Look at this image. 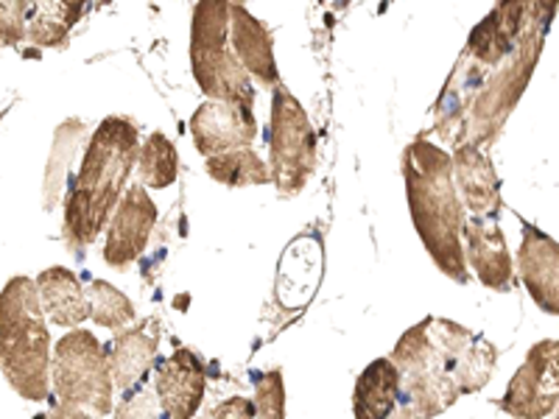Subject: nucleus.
<instances>
[{
    "label": "nucleus",
    "mask_w": 559,
    "mask_h": 419,
    "mask_svg": "<svg viewBox=\"0 0 559 419\" xmlns=\"http://www.w3.org/2000/svg\"><path fill=\"white\" fill-rule=\"evenodd\" d=\"M403 177L412 222L431 261L453 283H471V268L462 247V229L467 218L453 184L451 157L437 143L417 140L403 154Z\"/></svg>",
    "instance_id": "1"
},
{
    "label": "nucleus",
    "mask_w": 559,
    "mask_h": 419,
    "mask_svg": "<svg viewBox=\"0 0 559 419\" xmlns=\"http://www.w3.org/2000/svg\"><path fill=\"white\" fill-rule=\"evenodd\" d=\"M138 157V127L129 118H109L98 129L84 168L70 193L64 213V238L73 249L96 241L123 199V184Z\"/></svg>",
    "instance_id": "2"
},
{
    "label": "nucleus",
    "mask_w": 559,
    "mask_h": 419,
    "mask_svg": "<svg viewBox=\"0 0 559 419\" xmlns=\"http://www.w3.org/2000/svg\"><path fill=\"white\" fill-rule=\"evenodd\" d=\"M51 358L37 283L14 277L0 294V369L20 397L39 403L51 394Z\"/></svg>",
    "instance_id": "3"
},
{
    "label": "nucleus",
    "mask_w": 559,
    "mask_h": 419,
    "mask_svg": "<svg viewBox=\"0 0 559 419\" xmlns=\"http://www.w3.org/2000/svg\"><path fill=\"white\" fill-rule=\"evenodd\" d=\"M229 0H199L193 12L191 62L199 87L216 101L247 104L252 107L254 93L249 73L238 62L236 51L227 48Z\"/></svg>",
    "instance_id": "4"
},
{
    "label": "nucleus",
    "mask_w": 559,
    "mask_h": 419,
    "mask_svg": "<svg viewBox=\"0 0 559 419\" xmlns=\"http://www.w3.org/2000/svg\"><path fill=\"white\" fill-rule=\"evenodd\" d=\"M51 388L62 406L96 414L115 411V381L109 352L90 331H70L57 342L51 358Z\"/></svg>",
    "instance_id": "5"
},
{
    "label": "nucleus",
    "mask_w": 559,
    "mask_h": 419,
    "mask_svg": "<svg viewBox=\"0 0 559 419\" xmlns=\"http://www.w3.org/2000/svg\"><path fill=\"white\" fill-rule=\"evenodd\" d=\"M392 363L401 375V400L426 419L445 414L462 397L451 367L433 344L428 319L408 327L392 349Z\"/></svg>",
    "instance_id": "6"
},
{
    "label": "nucleus",
    "mask_w": 559,
    "mask_h": 419,
    "mask_svg": "<svg viewBox=\"0 0 559 419\" xmlns=\"http://www.w3.org/2000/svg\"><path fill=\"white\" fill-rule=\"evenodd\" d=\"M317 168V134L306 109L288 89H274L272 104V182L280 193H299Z\"/></svg>",
    "instance_id": "7"
},
{
    "label": "nucleus",
    "mask_w": 559,
    "mask_h": 419,
    "mask_svg": "<svg viewBox=\"0 0 559 419\" xmlns=\"http://www.w3.org/2000/svg\"><path fill=\"white\" fill-rule=\"evenodd\" d=\"M559 406V342L546 338L526 352L498 408L515 419H546Z\"/></svg>",
    "instance_id": "8"
},
{
    "label": "nucleus",
    "mask_w": 559,
    "mask_h": 419,
    "mask_svg": "<svg viewBox=\"0 0 559 419\" xmlns=\"http://www.w3.org/2000/svg\"><path fill=\"white\" fill-rule=\"evenodd\" d=\"M428 331L433 344L442 352L445 363L451 367V375L456 381L459 392L473 394L484 388L496 372L498 347L484 336H476L464 324L442 316H426Z\"/></svg>",
    "instance_id": "9"
},
{
    "label": "nucleus",
    "mask_w": 559,
    "mask_h": 419,
    "mask_svg": "<svg viewBox=\"0 0 559 419\" xmlns=\"http://www.w3.org/2000/svg\"><path fill=\"white\" fill-rule=\"evenodd\" d=\"M157 224V207L143 184H132L109 218L104 261L112 268H129L146 249Z\"/></svg>",
    "instance_id": "10"
},
{
    "label": "nucleus",
    "mask_w": 559,
    "mask_h": 419,
    "mask_svg": "<svg viewBox=\"0 0 559 419\" xmlns=\"http://www.w3.org/2000/svg\"><path fill=\"white\" fill-rule=\"evenodd\" d=\"M207 372L197 352L177 347L168 358L154 367V394L171 419H193L202 408Z\"/></svg>",
    "instance_id": "11"
},
{
    "label": "nucleus",
    "mask_w": 559,
    "mask_h": 419,
    "mask_svg": "<svg viewBox=\"0 0 559 419\" xmlns=\"http://www.w3.org/2000/svg\"><path fill=\"white\" fill-rule=\"evenodd\" d=\"M462 247L467 268H473V274L481 279V286L498 294L515 291V261L509 254L507 238L492 224V218H467L462 229Z\"/></svg>",
    "instance_id": "12"
},
{
    "label": "nucleus",
    "mask_w": 559,
    "mask_h": 419,
    "mask_svg": "<svg viewBox=\"0 0 559 419\" xmlns=\"http://www.w3.org/2000/svg\"><path fill=\"white\" fill-rule=\"evenodd\" d=\"M191 132L199 152L204 157H216V154L252 146V140L258 137V121L247 104L207 101L193 115Z\"/></svg>",
    "instance_id": "13"
},
{
    "label": "nucleus",
    "mask_w": 559,
    "mask_h": 419,
    "mask_svg": "<svg viewBox=\"0 0 559 419\" xmlns=\"http://www.w3.org/2000/svg\"><path fill=\"white\" fill-rule=\"evenodd\" d=\"M518 277L534 306L548 316H559V243L532 224L523 227Z\"/></svg>",
    "instance_id": "14"
},
{
    "label": "nucleus",
    "mask_w": 559,
    "mask_h": 419,
    "mask_svg": "<svg viewBox=\"0 0 559 419\" xmlns=\"http://www.w3.org/2000/svg\"><path fill=\"white\" fill-rule=\"evenodd\" d=\"M159 347V322L146 319V322H134L123 327L109 344V367H112V381L118 392L146 383L148 372L154 369Z\"/></svg>",
    "instance_id": "15"
},
{
    "label": "nucleus",
    "mask_w": 559,
    "mask_h": 419,
    "mask_svg": "<svg viewBox=\"0 0 559 419\" xmlns=\"http://www.w3.org/2000/svg\"><path fill=\"white\" fill-rule=\"evenodd\" d=\"M229 37L236 45V57L249 76H254L263 87L277 84V64H274L272 39L263 23L252 17L241 3H229Z\"/></svg>",
    "instance_id": "16"
},
{
    "label": "nucleus",
    "mask_w": 559,
    "mask_h": 419,
    "mask_svg": "<svg viewBox=\"0 0 559 419\" xmlns=\"http://www.w3.org/2000/svg\"><path fill=\"white\" fill-rule=\"evenodd\" d=\"M34 283H37L39 302H43V311L48 316V322L59 324V327H79L82 322H87V291H84L79 277L70 268H45Z\"/></svg>",
    "instance_id": "17"
},
{
    "label": "nucleus",
    "mask_w": 559,
    "mask_h": 419,
    "mask_svg": "<svg viewBox=\"0 0 559 419\" xmlns=\"http://www.w3.org/2000/svg\"><path fill=\"white\" fill-rule=\"evenodd\" d=\"M453 171L459 179L464 204L476 218H496L501 213V191H498V177L484 159L476 146H462L453 159Z\"/></svg>",
    "instance_id": "18"
},
{
    "label": "nucleus",
    "mask_w": 559,
    "mask_h": 419,
    "mask_svg": "<svg viewBox=\"0 0 559 419\" xmlns=\"http://www.w3.org/2000/svg\"><path fill=\"white\" fill-rule=\"evenodd\" d=\"M401 403V375L392 358H378L369 363L356 381L353 414L356 419H389Z\"/></svg>",
    "instance_id": "19"
},
{
    "label": "nucleus",
    "mask_w": 559,
    "mask_h": 419,
    "mask_svg": "<svg viewBox=\"0 0 559 419\" xmlns=\"http://www.w3.org/2000/svg\"><path fill=\"white\" fill-rule=\"evenodd\" d=\"M207 173L227 188H249V184L272 182V171L252 148H236L216 157H207Z\"/></svg>",
    "instance_id": "20"
},
{
    "label": "nucleus",
    "mask_w": 559,
    "mask_h": 419,
    "mask_svg": "<svg viewBox=\"0 0 559 419\" xmlns=\"http://www.w3.org/2000/svg\"><path fill=\"white\" fill-rule=\"evenodd\" d=\"M90 299V319L109 331H123L129 324L138 322V311H134V302L121 291L115 288L107 279H93L87 288Z\"/></svg>",
    "instance_id": "21"
},
{
    "label": "nucleus",
    "mask_w": 559,
    "mask_h": 419,
    "mask_svg": "<svg viewBox=\"0 0 559 419\" xmlns=\"http://www.w3.org/2000/svg\"><path fill=\"white\" fill-rule=\"evenodd\" d=\"M177 168H179V159H177V148L171 146V140L166 134L154 132L152 137L143 143L140 148V179L143 184L148 188H168L174 184L177 179Z\"/></svg>",
    "instance_id": "22"
},
{
    "label": "nucleus",
    "mask_w": 559,
    "mask_h": 419,
    "mask_svg": "<svg viewBox=\"0 0 559 419\" xmlns=\"http://www.w3.org/2000/svg\"><path fill=\"white\" fill-rule=\"evenodd\" d=\"M254 419H286V386L280 369L254 375Z\"/></svg>",
    "instance_id": "23"
},
{
    "label": "nucleus",
    "mask_w": 559,
    "mask_h": 419,
    "mask_svg": "<svg viewBox=\"0 0 559 419\" xmlns=\"http://www.w3.org/2000/svg\"><path fill=\"white\" fill-rule=\"evenodd\" d=\"M115 419H166V411L159 406L154 386L148 388L146 383L129 388L121 394V403L115 406Z\"/></svg>",
    "instance_id": "24"
},
{
    "label": "nucleus",
    "mask_w": 559,
    "mask_h": 419,
    "mask_svg": "<svg viewBox=\"0 0 559 419\" xmlns=\"http://www.w3.org/2000/svg\"><path fill=\"white\" fill-rule=\"evenodd\" d=\"M210 419H254V400L249 397H229L213 411Z\"/></svg>",
    "instance_id": "25"
},
{
    "label": "nucleus",
    "mask_w": 559,
    "mask_h": 419,
    "mask_svg": "<svg viewBox=\"0 0 559 419\" xmlns=\"http://www.w3.org/2000/svg\"><path fill=\"white\" fill-rule=\"evenodd\" d=\"M51 414H53V419H96V417H90L87 411H82V408L62 406V403H59Z\"/></svg>",
    "instance_id": "26"
},
{
    "label": "nucleus",
    "mask_w": 559,
    "mask_h": 419,
    "mask_svg": "<svg viewBox=\"0 0 559 419\" xmlns=\"http://www.w3.org/2000/svg\"><path fill=\"white\" fill-rule=\"evenodd\" d=\"M389 419H426L419 411H414L408 403H397V408H394L392 414H389Z\"/></svg>",
    "instance_id": "27"
},
{
    "label": "nucleus",
    "mask_w": 559,
    "mask_h": 419,
    "mask_svg": "<svg viewBox=\"0 0 559 419\" xmlns=\"http://www.w3.org/2000/svg\"><path fill=\"white\" fill-rule=\"evenodd\" d=\"M34 419H53V414H37Z\"/></svg>",
    "instance_id": "28"
},
{
    "label": "nucleus",
    "mask_w": 559,
    "mask_h": 419,
    "mask_svg": "<svg viewBox=\"0 0 559 419\" xmlns=\"http://www.w3.org/2000/svg\"><path fill=\"white\" fill-rule=\"evenodd\" d=\"M554 414H557V419H559V406H557V411H554Z\"/></svg>",
    "instance_id": "29"
},
{
    "label": "nucleus",
    "mask_w": 559,
    "mask_h": 419,
    "mask_svg": "<svg viewBox=\"0 0 559 419\" xmlns=\"http://www.w3.org/2000/svg\"><path fill=\"white\" fill-rule=\"evenodd\" d=\"M166 419H171V417H166Z\"/></svg>",
    "instance_id": "30"
}]
</instances>
